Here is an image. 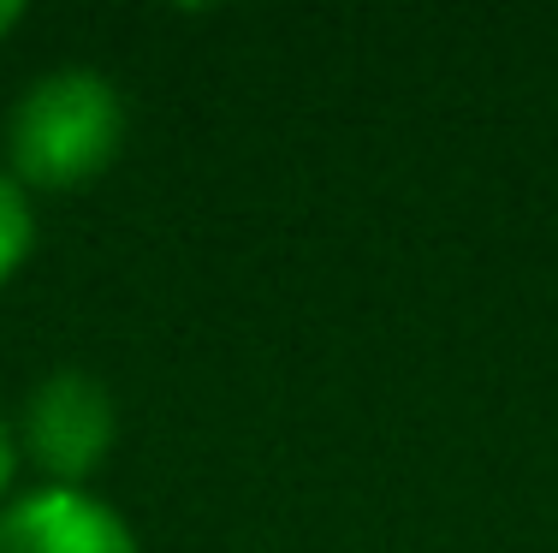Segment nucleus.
Wrapping results in <instances>:
<instances>
[{"mask_svg": "<svg viewBox=\"0 0 558 553\" xmlns=\"http://www.w3.org/2000/svg\"><path fill=\"white\" fill-rule=\"evenodd\" d=\"M125 143V96L89 65L31 77L7 113V173L24 191H77L101 179Z\"/></svg>", "mask_w": 558, "mask_h": 553, "instance_id": "1", "label": "nucleus"}, {"mask_svg": "<svg viewBox=\"0 0 558 553\" xmlns=\"http://www.w3.org/2000/svg\"><path fill=\"white\" fill-rule=\"evenodd\" d=\"M12 429H19V458L43 470L48 489H84V477L113 453L119 411L113 393L89 369H54L31 387L24 417Z\"/></svg>", "mask_w": 558, "mask_h": 553, "instance_id": "2", "label": "nucleus"}, {"mask_svg": "<svg viewBox=\"0 0 558 553\" xmlns=\"http://www.w3.org/2000/svg\"><path fill=\"white\" fill-rule=\"evenodd\" d=\"M0 553H143L131 524L89 489H31L0 512Z\"/></svg>", "mask_w": 558, "mask_h": 553, "instance_id": "3", "label": "nucleus"}, {"mask_svg": "<svg viewBox=\"0 0 558 553\" xmlns=\"http://www.w3.org/2000/svg\"><path fill=\"white\" fill-rule=\"evenodd\" d=\"M36 244V208H31V191H24L19 179L0 167V286L12 280V274L24 268V256H31Z\"/></svg>", "mask_w": 558, "mask_h": 553, "instance_id": "4", "label": "nucleus"}, {"mask_svg": "<svg viewBox=\"0 0 558 553\" xmlns=\"http://www.w3.org/2000/svg\"><path fill=\"white\" fill-rule=\"evenodd\" d=\"M12 477H19V429L0 417V494L12 489Z\"/></svg>", "mask_w": 558, "mask_h": 553, "instance_id": "5", "label": "nucleus"}, {"mask_svg": "<svg viewBox=\"0 0 558 553\" xmlns=\"http://www.w3.org/2000/svg\"><path fill=\"white\" fill-rule=\"evenodd\" d=\"M19 24H24V7H19V0H0V43H7Z\"/></svg>", "mask_w": 558, "mask_h": 553, "instance_id": "6", "label": "nucleus"}]
</instances>
